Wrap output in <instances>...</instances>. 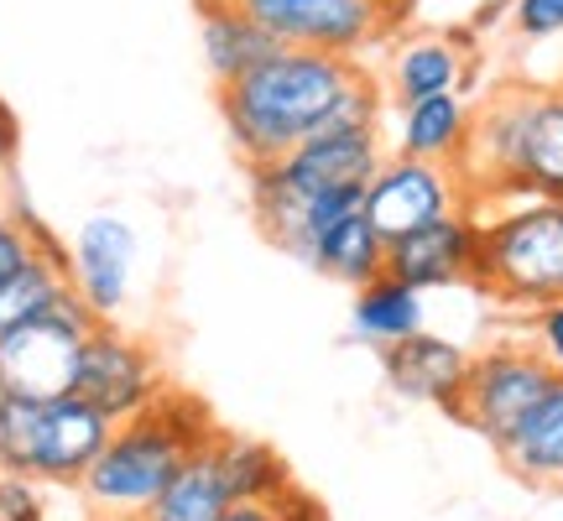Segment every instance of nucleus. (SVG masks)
Returning a JSON list of instances; mask_svg holds the SVG:
<instances>
[{
    "instance_id": "ddd939ff",
    "label": "nucleus",
    "mask_w": 563,
    "mask_h": 521,
    "mask_svg": "<svg viewBox=\"0 0 563 521\" xmlns=\"http://www.w3.org/2000/svg\"><path fill=\"white\" fill-rule=\"evenodd\" d=\"M475 32L454 26V32H418L391 47L386 63V89L397 104L428 100V95H464L470 89V68H475Z\"/></svg>"
},
{
    "instance_id": "c85d7f7f",
    "label": "nucleus",
    "mask_w": 563,
    "mask_h": 521,
    "mask_svg": "<svg viewBox=\"0 0 563 521\" xmlns=\"http://www.w3.org/2000/svg\"><path fill=\"white\" fill-rule=\"evenodd\" d=\"M532 350L563 376V302L538 308V319H532Z\"/></svg>"
},
{
    "instance_id": "f8f14e48",
    "label": "nucleus",
    "mask_w": 563,
    "mask_h": 521,
    "mask_svg": "<svg viewBox=\"0 0 563 521\" xmlns=\"http://www.w3.org/2000/svg\"><path fill=\"white\" fill-rule=\"evenodd\" d=\"M386 162L382 131H323V136L292 146L277 157V178L302 193V199H323V193H344V188H365Z\"/></svg>"
},
{
    "instance_id": "423d86ee",
    "label": "nucleus",
    "mask_w": 563,
    "mask_h": 521,
    "mask_svg": "<svg viewBox=\"0 0 563 521\" xmlns=\"http://www.w3.org/2000/svg\"><path fill=\"white\" fill-rule=\"evenodd\" d=\"M553 381H559V370L532 344H490L481 355H470V376H464V391L449 407V418L481 433L501 454L527 412L553 391Z\"/></svg>"
},
{
    "instance_id": "cd10ccee",
    "label": "nucleus",
    "mask_w": 563,
    "mask_h": 521,
    "mask_svg": "<svg viewBox=\"0 0 563 521\" xmlns=\"http://www.w3.org/2000/svg\"><path fill=\"white\" fill-rule=\"evenodd\" d=\"M511 26L522 37H559L563 32V0H511Z\"/></svg>"
},
{
    "instance_id": "39448f33",
    "label": "nucleus",
    "mask_w": 563,
    "mask_h": 521,
    "mask_svg": "<svg viewBox=\"0 0 563 521\" xmlns=\"http://www.w3.org/2000/svg\"><path fill=\"white\" fill-rule=\"evenodd\" d=\"M95 323H100L95 308L79 298V287H68L53 302V313L0 334V397H26V401L74 397L79 350Z\"/></svg>"
},
{
    "instance_id": "4468645a",
    "label": "nucleus",
    "mask_w": 563,
    "mask_h": 521,
    "mask_svg": "<svg viewBox=\"0 0 563 521\" xmlns=\"http://www.w3.org/2000/svg\"><path fill=\"white\" fill-rule=\"evenodd\" d=\"M115 439V422L84 397H58L42 407V443H37V469L32 480L42 485H84L104 454V443Z\"/></svg>"
},
{
    "instance_id": "1a4fd4ad",
    "label": "nucleus",
    "mask_w": 563,
    "mask_h": 521,
    "mask_svg": "<svg viewBox=\"0 0 563 521\" xmlns=\"http://www.w3.org/2000/svg\"><path fill=\"white\" fill-rule=\"evenodd\" d=\"M162 361L157 350L136 334H125L115 323H95L79 350V370H74V397L100 407L110 422H125L146 412L162 397Z\"/></svg>"
},
{
    "instance_id": "bb28decb",
    "label": "nucleus",
    "mask_w": 563,
    "mask_h": 521,
    "mask_svg": "<svg viewBox=\"0 0 563 521\" xmlns=\"http://www.w3.org/2000/svg\"><path fill=\"white\" fill-rule=\"evenodd\" d=\"M0 517L5 521H47L42 480H32V475H5V469H0Z\"/></svg>"
},
{
    "instance_id": "20e7f679",
    "label": "nucleus",
    "mask_w": 563,
    "mask_h": 521,
    "mask_svg": "<svg viewBox=\"0 0 563 521\" xmlns=\"http://www.w3.org/2000/svg\"><path fill=\"white\" fill-rule=\"evenodd\" d=\"M475 292L511 308L563 302V199H511L481 220Z\"/></svg>"
},
{
    "instance_id": "f03ea898",
    "label": "nucleus",
    "mask_w": 563,
    "mask_h": 521,
    "mask_svg": "<svg viewBox=\"0 0 563 521\" xmlns=\"http://www.w3.org/2000/svg\"><path fill=\"white\" fill-rule=\"evenodd\" d=\"M470 199H563V89H501L475 110L460 162Z\"/></svg>"
},
{
    "instance_id": "b1692460",
    "label": "nucleus",
    "mask_w": 563,
    "mask_h": 521,
    "mask_svg": "<svg viewBox=\"0 0 563 521\" xmlns=\"http://www.w3.org/2000/svg\"><path fill=\"white\" fill-rule=\"evenodd\" d=\"M42 407H47V401L0 397V469H5V475H32V469H37Z\"/></svg>"
},
{
    "instance_id": "2eb2a0df",
    "label": "nucleus",
    "mask_w": 563,
    "mask_h": 521,
    "mask_svg": "<svg viewBox=\"0 0 563 521\" xmlns=\"http://www.w3.org/2000/svg\"><path fill=\"white\" fill-rule=\"evenodd\" d=\"M382 370H386V386L407 401H428L449 412L464 391V376H470V350L443 334H428L418 329L412 340L402 344H386L382 350Z\"/></svg>"
},
{
    "instance_id": "393cba45",
    "label": "nucleus",
    "mask_w": 563,
    "mask_h": 521,
    "mask_svg": "<svg viewBox=\"0 0 563 521\" xmlns=\"http://www.w3.org/2000/svg\"><path fill=\"white\" fill-rule=\"evenodd\" d=\"M47 245H58V235H53L26 203H16V199L5 203V209H0V287L16 277L37 251H47Z\"/></svg>"
},
{
    "instance_id": "6ab92c4d",
    "label": "nucleus",
    "mask_w": 563,
    "mask_h": 521,
    "mask_svg": "<svg viewBox=\"0 0 563 521\" xmlns=\"http://www.w3.org/2000/svg\"><path fill=\"white\" fill-rule=\"evenodd\" d=\"M308 266H313L319 277L361 292L365 281L386 277V241L376 235V224L365 220V209H355V214H344L340 224L323 230L319 245H313V256H308Z\"/></svg>"
},
{
    "instance_id": "2f4dec72",
    "label": "nucleus",
    "mask_w": 563,
    "mask_h": 521,
    "mask_svg": "<svg viewBox=\"0 0 563 521\" xmlns=\"http://www.w3.org/2000/svg\"><path fill=\"white\" fill-rule=\"evenodd\" d=\"M386 5H407V0H386ZM407 11H412V5H407Z\"/></svg>"
},
{
    "instance_id": "412c9836",
    "label": "nucleus",
    "mask_w": 563,
    "mask_h": 521,
    "mask_svg": "<svg viewBox=\"0 0 563 521\" xmlns=\"http://www.w3.org/2000/svg\"><path fill=\"white\" fill-rule=\"evenodd\" d=\"M350 329H355V340L371 344V350L412 340L422 329V292L397 277L365 281L361 292H355V302H350Z\"/></svg>"
},
{
    "instance_id": "7ed1b4c3",
    "label": "nucleus",
    "mask_w": 563,
    "mask_h": 521,
    "mask_svg": "<svg viewBox=\"0 0 563 521\" xmlns=\"http://www.w3.org/2000/svg\"><path fill=\"white\" fill-rule=\"evenodd\" d=\"M214 433L220 428H214V418H209V407L199 397L162 391L146 412L115 422V439L104 443V454L84 475L79 490L115 521L136 517V511L157 501L162 485L183 469V459L199 454Z\"/></svg>"
},
{
    "instance_id": "c756f323",
    "label": "nucleus",
    "mask_w": 563,
    "mask_h": 521,
    "mask_svg": "<svg viewBox=\"0 0 563 521\" xmlns=\"http://www.w3.org/2000/svg\"><path fill=\"white\" fill-rule=\"evenodd\" d=\"M16 157H21V121L11 115V104L0 100V178L16 173Z\"/></svg>"
},
{
    "instance_id": "f3484780",
    "label": "nucleus",
    "mask_w": 563,
    "mask_h": 521,
    "mask_svg": "<svg viewBox=\"0 0 563 521\" xmlns=\"http://www.w3.org/2000/svg\"><path fill=\"white\" fill-rule=\"evenodd\" d=\"M199 47L220 89L277 53V42L266 37L241 5H230V0H199Z\"/></svg>"
},
{
    "instance_id": "f704fd0d",
    "label": "nucleus",
    "mask_w": 563,
    "mask_h": 521,
    "mask_svg": "<svg viewBox=\"0 0 563 521\" xmlns=\"http://www.w3.org/2000/svg\"><path fill=\"white\" fill-rule=\"evenodd\" d=\"M407 5H418V0H407Z\"/></svg>"
},
{
    "instance_id": "5701e85b",
    "label": "nucleus",
    "mask_w": 563,
    "mask_h": 521,
    "mask_svg": "<svg viewBox=\"0 0 563 521\" xmlns=\"http://www.w3.org/2000/svg\"><path fill=\"white\" fill-rule=\"evenodd\" d=\"M68 287H74V277H68V245H47V251H37L16 277L0 287V334H11V329H21V323L53 313V302H58Z\"/></svg>"
},
{
    "instance_id": "c9c22d12",
    "label": "nucleus",
    "mask_w": 563,
    "mask_h": 521,
    "mask_svg": "<svg viewBox=\"0 0 563 521\" xmlns=\"http://www.w3.org/2000/svg\"><path fill=\"white\" fill-rule=\"evenodd\" d=\"M0 521H5V517H0Z\"/></svg>"
},
{
    "instance_id": "72a5a7b5",
    "label": "nucleus",
    "mask_w": 563,
    "mask_h": 521,
    "mask_svg": "<svg viewBox=\"0 0 563 521\" xmlns=\"http://www.w3.org/2000/svg\"><path fill=\"white\" fill-rule=\"evenodd\" d=\"M553 490H563V480H559V485H553Z\"/></svg>"
},
{
    "instance_id": "dca6fc26",
    "label": "nucleus",
    "mask_w": 563,
    "mask_h": 521,
    "mask_svg": "<svg viewBox=\"0 0 563 521\" xmlns=\"http://www.w3.org/2000/svg\"><path fill=\"white\" fill-rule=\"evenodd\" d=\"M470 125H475V110L464 104V95H428V100L397 104V157L460 167Z\"/></svg>"
},
{
    "instance_id": "6e6552de",
    "label": "nucleus",
    "mask_w": 563,
    "mask_h": 521,
    "mask_svg": "<svg viewBox=\"0 0 563 521\" xmlns=\"http://www.w3.org/2000/svg\"><path fill=\"white\" fill-rule=\"evenodd\" d=\"M365 220L376 224V235L386 245L422 230V224L443 220L454 209H475L470 199V182L460 167H443V162H418V157H391L376 167V178L365 182Z\"/></svg>"
},
{
    "instance_id": "a878e982",
    "label": "nucleus",
    "mask_w": 563,
    "mask_h": 521,
    "mask_svg": "<svg viewBox=\"0 0 563 521\" xmlns=\"http://www.w3.org/2000/svg\"><path fill=\"white\" fill-rule=\"evenodd\" d=\"M220 521H329L323 517V506L308 496V490H287L282 501H266V506H230Z\"/></svg>"
},
{
    "instance_id": "9d476101",
    "label": "nucleus",
    "mask_w": 563,
    "mask_h": 521,
    "mask_svg": "<svg viewBox=\"0 0 563 521\" xmlns=\"http://www.w3.org/2000/svg\"><path fill=\"white\" fill-rule=\"evenodd\" d=\"M475 260H481V214L475 209H454V214H443V220L422 224V230L386 245V277L407 281L418 292L470 287L475 281Z\"/></svg>"
},
{
    "instance_id": "a211bd4d",
    "label": "nucleus",
    "mask_w": 563,
    "mask_h": 521,
    "mask_svg": "<svg viewBox=\"0 0 563 521\" xmlns=\"http://www.w3.org/2000/svg\"><path fill=\"white\" fill-rule=\"evenodd\" d=\"M230 506H235V496H230L224 464H220V454H214V439H209L199 454L183 459V469L173 480L162 485L157 501L125 521H220Z\"/></svg>"
},
{
    "instance_id": "f257e3e1",
    "label": "nucleus",
    "mask_w": 563,
    "mask_h": 521,
    "mask_svg": "<svg viewBox=\"0 0 563 521\" xmlns=\"http://www.w3.org/2000/svg\"><path fill=\"white\" fill-rule=\"evenodd\" d=\"M220 110L245 167H262L323 131H382V84L361 58L277 47L224 84Z\"/></svg>"
},
{
    "instance_id": "7c9ffc66",
    "label": "nucleus",
    "mask_w": 563,
    "mask_h": 521,
    "mask_svg": "<svg viewBox=\"0 0 563 521\" xmlns=\"http://www.w3.org/2000/svg\"><path fill=\"white\" fill-rule=\"evenodd\" d=\"M506 11H511V0H485L481 11L470 16V32H485V26H496V21H501Z\"/></svg>"
},
{
    "instance_id": "473e14b6",
    "label": "nucleus",
    "mask_w": 563,
    "mask_h": 521,
    "mask_svg": "<svg viewBox=\"0 0 563 521\" xmlns=\"http://www.w3.org/2000/svg\"><path fill=\"white\" fill-rule=\"evenodd\" d=\"M0 188H5V178H0ZM0 209H5V199H0Z\"/></svg>"
},
{
    "instance_id": "0eeeda50",
    "label": "nucleus",
    "mask_w": 563,
    "mask_h": 521,
    "mask_svg": "<svg viewBox=\"0 0 563 521\" xmlns=\"http://www.w3.org/2000/svg\"><path fill=\"white\" fill-rule=\"evenodd\" d=\"M230 5H241L277 47L334 53V58H361L407 16V5L386 0H230Z\"/></svg>"
},
{
    "instance_id": "4be33fe9",
    "label": "nucleus",
    "mask_w": 563,
    "mask_h": 521,
    "mask_svg": "<svg viewBox=\"0 0 563 521\" xmlns=\"http://www.w3.org/2000/svg\"><path fill=\"white\" fill-rule=\"evenodd\" d=\"M214 454L224 464V480H230V496L235 506H266V501H282L292 490V469L282 459L277 448H266L262 439H241L220 428L214 433Z\"/></svg>"
},
{
    "instance_id": "aec40b11",
    "label": "nucleus",
    "mask_w": 563,
    "mask_h": 521,
    "mask_svg": "<svg viewBox=\"0 0 563 521\" xmlns=\"http://www.w3.org/2000/svg\"><path fill=\"white\" fill-rule=\"evenodd\" d=\"M501 459L522 485H559L563 480V376L522 418V428H517L511 443L501 448Z\"/></svg>"
},
{
    "instance_id": "9b49d317",
    "label": "nucleus",
    "mask_w": 563,
    "mask_h": 521,
    "mask_svg": "<svg viewBox=\"0 0 563 521\" xmlns=\"http://www.w3.org/2000/svg\"><path fill=\"white\" fill-rule=\"evenodd\" d=\"M68 277L79 287V298L95 308V319L115 323L136 277V230L115 214H89L68 245Z\"/></svg>"
}]
</instances>
